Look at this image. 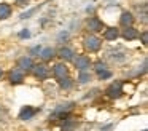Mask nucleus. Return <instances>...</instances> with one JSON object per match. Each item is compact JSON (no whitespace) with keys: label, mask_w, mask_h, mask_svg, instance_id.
Here are the masks:
<instances>
[{"label":"nucleus","mask_w":148,"mask_h":131,"mask_svg":"<svg viewBox=\"0 0 148 131\" xmlns=\"http://www.w3.org/2000/svg\"><path fill=\"white\" fill-rule=\"evenodd\" d=\"M59 56H61L64 61H73L75 53L70 50V48H61V51H59Z\"/></svg>","instance_id":"obj_13"},{"label":"nucleus","mask_w":148,"mask_h":131,"mask_svg":"<svg viewBox=\"0 0 148 131\" xmlns=\"http://www.w3.org/2000/svg\"><path fill=\"white\" fill-rule=\"evenodd\" d=\"M134 22V18H132V15L129 11H124L121 15V24L126 26V27H131V24Z\"/></svg>","instance_id":"obj_15"},{"label":"nucleus","mask_w":148,"mask_h":131,"mask_svg":"<svg viewBox=\"0 0 148 131\" xmlns=\"http://www.w3.org/2000/svg\"><path fill=\"white\" fill-rule=\"evenodd\" d=\"M29 35H30V32L29 30H23V32H21V34H19V37H29Z\"/></svg>","instance_id":"obj_22"},{"label":"nucleus","mask_w":148,"mask_h":131,"mask_svg":"<svg viewBox=\"0 0 148 131\" xmlns=\"http://www.w3.org/2000/svg\"><path fill=\"white\" fill-rule=\"evenodd\" d=\"M34 73H35V77L37 78H40V80H45L46 77H48V69H46L43 64H38V66H35L34 67Z\"/></svg>","instance_id":"obj_8"},{"label":"nucleus","mask_w":148,"mask_h":131,"mask_svg":"<svg viewBox=\"0 0 148 131\" xmlns=\"http://www.w3.org/2000/svg\"><path fill=\"white\" fill-rule=\"evenodd\" d=\"M54 75H56V78H59V80L65 78V77H67V67H65L64 64H56L54 66Z\"/></svg>","instance_id":"obj_9"},{"label":"nucleus","mask_w":148,"mask_h":131,"mask_svg":"<svg viewBox=\"0 0 148 131\" xmlns=\"http://www.w3.org/2000/svg\"><path fill=\"white\" fill-rule=\"evenodd\" d=\"M78 80H80V83H86L88 80H91V75L88 72H84V70H81L80 77H78Z\"/></svg>","instance_id":"obj_18"},{"label":"nucleus","mask_w":148,"mask_h":131,"mask_svg":"<svg viewBox=\"0 0 148 131\" xmlns=\"http://www.w3.org/2000/svg\"><path fill=\"white\" fill-rule=\"evenodd\" d=\"M54 56V50L53 48H43L42 51H40V58L42 59H45V61H48V59H51V58Z\"/></svg>","instance_id":"obj_17"},{"label":"nucleus","mask_w":148,"mask_h":131,"mask_svg":"<svg viewBox=\"0 0 148 131\" xmlns=\"http://www.w3.org/2000/svg\"><path fill=\"white\" fill-rule=\"evenodd\" d=\"M89 64H91V61H89V58H86V56H78L77 61H75V66H77L80 70L88 69V67H89Z\"/></svg>","instance_id":"obj_10"},{"label":"nucleus","mask_w":148,"mask_h":131,"mask_svg":"<svg viewBox=\"0 0 148 131\" xmlns=\"http://www.w3.org/2000/svg\"><path fill=\"white\" fill-rule=\"evenodd\" d=\"M73 128H75V123H73V121H67V123L62 126V130H64V131H72Z\"/></svg>","instance_id":"obj_20"},{"label":"nucleus","mask_w":148,"mask_h":131,"mask_svg":"<svg viewBox=\"0 0 148 131\" xmlns=\"http://www.w3.org/2000/svg\"><path fill=\"white\" fill-rule=\"evenodd\" d=\"M35 114H37V109L26 105V107L21 109V112H19V118H21V120H29V118H32Z\"/></svg>","instance_id":"obj_5"},{"label":"nucleus","mask_w":148,"mask_h":131,"mask_svg":"<svg viewBox=\"0 0 148 131\" xmlns=\"http://www.w3.org/2000/svg\"><path fill=\"white\" fill-rule=\"evenodd\" d=\"M18 67H19L21 70H29L34 67V62H32L30 58L24 56V58H19V59H18Z\"/></svg>","instance_id":"obj_6"},{"label":"nucleus","mask_w":148,"mask_h":131,"mask_svg":"<svg viewBox=\"0 0 148 131\" xmlns=\"http://www.w3.org/2000/svg\"><path fill=\"white\" fill-rule=\"evenodd\" d=\"M123 37H124L126 40H134V38L138 37V32L135 30L134 27H126L124 30H123Z\"/></svg>","instance_id":"obj_12"},{"label":"nucleus","mask_w":148,"mask_h":131,"mask_svg":"<svg viewBox=\"0 0 148 131\" xmlns=\"http://www.w3.org/2000/svg\"><path fill=\"white\" fill-rule=\"evenodd\" d=\"M16 3H18V5H27L29 0H16Z\"/></svg>","instance_id":"obj_23"},{"label":"nucleus","mask_w":148,"mask_h":131,"mask_svg":"<svg viewBox=\"0 0 148 131\" xmlns=\"http://www.w3.org/2000/svg\"><path fill=\"white\" fill-rule=\"evenodd\" d=\"M118 35H119V32H118V29H115V27H110L103 32V38H105V40H115Z\"/></svg>","instance_id":"obj_14"},{"label":"nucleus","mask_w":148,"mask_h":131,"mask_svg":"<svg viewBox=\"0 0 148 131\" xmlns=\"http://www.w3.org/2000/svg\"><path fill=\"white\" fill-rule=\"evenodd\" d=\"M23 78H24V72L21 69H14V70H11V73H10V80H11V83H21L23 82Z\"/></svg>","instance_id":"obj_11"},{"label":"nucleus","mask_w":148,"mask_h":131,"mask_svg":"<svg viewBox=\"0 0 148 131\" xmlns=\"http://www.w3.org/2000/svg\"><path fill=\"white\" fill-rule=\"evenodd\" d=\"M61 86H62V88H70V86H72L70 78H67V77H65V78H62L61 80Z\"/></svg>","instance_id":"obj_19"},{"label":"nucleus","mask_w":148,"mask_h":131,"mask_svg":"<svg viewBox=\"0 0 148 131\" xmlns=\"http://www.w3.org/2000/svg\"><path fill=\"white\" fill-rule=\"evenodd\" d=\"M96 72H97V75H99V78H102V80L110 78V77H112V72L107 70V66L103 62H97L96 64Z\"/></svg>","instance_id":"obj_3"},{"label":"nucleus","mask_w":148,"mask_h":131,"mask_svg":"<svg viewBox=\"0 0 148 131\" xmlns=\"http://www.w3.org/2000/svg\"><path fill=\"white\" fill-rule=\"evenodd\" d=\"M11 15V8L7 3H0V19H7Z\"/></svg>","instance_id":"obj_16"},{"label":"nucleus","mask_w":148,"mask_h":131,"mask_svg":"<svg viewBox=\"0 0 148 131\" xmlns=\"http://www.w3.org/2000/svg\"><path fill=\"white\" fill-rule=\"evenodd\" d=\"M72 105H73V104H65V105L58 107L51 115H49V118H58V117H62V115L65 117V115H67V110H69V109H72Z\"/></svg>","instance_id":"obj_7"},{"label":"nucleus","mask_w":148,"mask_h":131,"mask_svg":"<svg viewBox=\"0 0 148 131\" xmlns=\"http://www.w3.org/2000/svg\"><path fill=\"white\" fill-rule=\"evenodd\" d=\"M2 73H3V72H2V69H0V77H2Z\"/></svg>","instance_id":"obj_24"},{"label":"nucleus","mask_w":148,"mask_h":131,"mask_svg":"<svg viewBox=\"0 0 148 131\" xmlns=\"http://www.w3.org/2000/svg\"><path fill=\"white\" fill-rule=\"evenodd\" d=\"M100 43H102V42H100L97 37H94V35H89V37L84 38V46H86L89 51H97L100 48Z\"/></svg>","instance_id":"obj_2"},{"label":"nucleus","mask_w":148,"mask_h":131,"mask_svg":"<svg viewBox=\"0 0 148 131\" xmlns=\"http://www.w3.org/2000/svg\"><path fill=\"white\" fill-rule=\"evenodd\" d=\"M88 27H89L91 30H94V32H99V30H102V27H103V22L100 21L99 18H96V16H92V18H89V19H88Z\"/></svg>","instance_id":"obj_4"},{"label":"nucleus","mask_w":148,"mask_h":131,"mask_svg":"<svg viewBox=\"0 0 148 131\" xmlns=\"http://www.w3.org/2000/svg\"><path fill=\"white\" fill-rule=\"evenodd\" d=\"M121 93H123V83L121 82H115L107 88V94H108L110 98H119Z\"/></svg>","instance_id":"obj_1"},{"label":"nucleus","mask_w":148,"mask_h":131,"mask_svg":"<svg viewBox=\"0 0 148 131\" xmlns=\"http://www.w3.org/2000/svg\"><path fill=\"white\" fill-rule=\"evenodd\" d=\"M147 38H148V34H147V32H143V34H142V42H143V45H147V43H148Z\"/></svg>","instance_id":"obj_21"},{"label":"nucleus","mask_w":148,"mask_h":131,"mask_svg":"<svg viewBox=\"0 0 148 131\" xmlns=\"http://www.w3.org/2000/svg\"><path fill=\"white\" fill-rule=\"evenodd\" d=\"M143 131H147V130H143Z\"/></svg>","instance_id":"obj_25"}]
</instances>
